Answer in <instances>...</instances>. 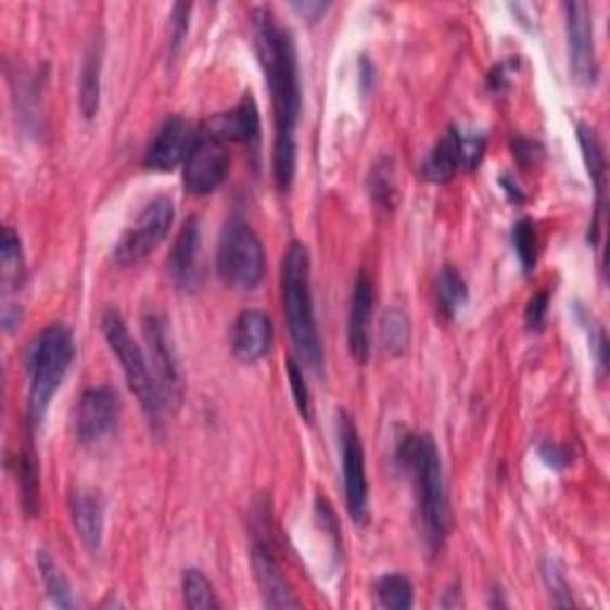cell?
Returning a JSON list of instances; mask_svg holds the SVG:
<instances>
[{
    "instance_id": "40",
    "label": "cell",
    "mask_w": 610,
    "mask_h": 610,
    "mask_svg": "<svg viewBox=\"0 0 610 610\" xmlns=\"http://www.w3.org/2000/svg\"><path fill=\"white\" fill-rule=\"evenodd\" d=\"M294 8L301 12V15H305V20H315L320 12L327 10L325 3H296Z\"/></svg>"
},
{
    "instance_id": "29",
    "label": "cell",
    "mask_w": 610,
    "mask_h": 610,
    "mask_svg": "<svg viewBox=\"0 0 610 610\" xmlns=\"http://www.w3.org/2000/svg\"><path fill=\"white\" fill-rule=\"evenodd\" d=\"M374 592L380 606L389 610H408L412 606V584L406 575H398V572L377 580Z\"/></svg>"
},
{
    "instance_id": "33",
    "label": "cell",
    "mask_w": 610,
    "mask_h": 610,
    "mask_svg": "<svg viewBox=\"0 0 610 610\" xmlns=\"http://www.w3.org/2000/svg\"><path fill=\"white\" fill-rule=\"evenodd\" d=\"M544 580H546V587L551 589L556 606H572L568 580L563 575V570H560L558 560H546V563H544Z\"/></svg>"
},
{
    "instance_id": "18",
    "label": "cell",
    "mask_w": 610,
    "mask_h": 610,
    "mask_svg": "<svg viewBox=\"0 0 610 610\" xmlns=\"http://www.w3.org/2000/svg\"><path fill=\"white\" fill-rule=\"evenodd\" d=\"M251 560H253L255 580H258V587L263 594V603L267 608H298L301 606L294 592H291L287 577L282 575V568H279L277 558L270 551V546L255 542Z\"/></svg>"
},
{
    "instance_id": "12",
    "label": "cell",
    "mask_w": 610,
    "mask_h": 610,
    "mask_svg": "<svg viewBox=\"0 0 610 610\" xmlns=\"http://www.w3.org/2000/svg\"><path fill=\"white\" fill-rule=\"evenodd\" d=\"M122 401L115 389L91 386L81 394L75 410V432L81 444H99L115 430L119 420Z\"/></svg>"
},
{
    "instance_id": "24",
    "label": "cell",
    "mask_w": 610,
    "mask_h": 610,
    "mask_svg": "<svg viewBox=\"0 0 610 610\" xmlns=\"http://www.w3.org/2000/svg\"><path fill=\"white\" fill-rule=\"evenodd\" d=\"M0 267H3V291L5 298H10L12 291L22 289L24 284V255H22V239L12 227L3 229L0 237Z\"/></svg>"
},
{
    "instance_id": "39",
    "label": "cell",
    "mask_w": 610,
    "mask_h": 610,
    "mask_svg": "<svg viewBox=\"0 0 610 610\" xmlns=\"http://www.w3.org/2000/svg\"><path fill=\"white\" fill-rule=\"evenodd\" d=\"M512 155H516L522 165H530L536 161V143L528 139H516L512 141Z\"/></svg>"
},
{
    "instance_id": "26",
    "label": "cell",
    "mask_w": 610,
    "mask_h": 610,
    "mask_svg": "<svg viewBox=\"0 0 610 610\" xmlns=\"http://www.w3.org/2000/svg\"><path fill=\"white\" fill-rule=\"evenodd\" d=\"M17 482L22 492V508L29 518L39 512V468H36V454L31 444L20 450L17 458Z\"/></svg>"
},
{
    "instance_id": "6",
    "label": "cell",
    "mask_w": 610,
    "mask_h": 610,
    "mask_svg": "<svg viewBox=\"0 0 610 610\" xmlns=\"http://www.w3.org/2000/svg\"><path fill=\"white\" fill-rule=\"evenodd\" d=\"M217 275L237 291H251L265 277V251L246 219L234 215L225 225L217 246Z\"/></svg>"
},
{
    "instance_id": "5",
    "label": "cell",
    "mask_w": 610,
    "mask_h": 610,
    "mask_svg": "<svg viewBox=\"0 0 610 610\" xmlns=\"http://www.w3.org/2000/svg\"><path fill=\"white\" fill-rule=\"evenodd\" d=\"M101 329L103 336L107 341L110 351L115 353V358L119 360V368L127 377V384L131 389V394L137 396L139 406L145 415V420L157 432L163 424V396L161 389H157L155 374L151 368L149 353H145L134 336L129 334L127 322L122 320V315L117 310H105L101 317Z\"/></svg>"
},
{
    "instance_id": "3",
    "label": "cell",
    "mask_w": 610,
    "mask_h": 610,
    "mask_svg": "<svg viewBox=\"0 0 610 610\" xmlns=\"http://www.w3.org/2000/svg\"><path fill=\"white\" fill-rule=\"evenodd\" d=\"M282 298L284 317L291 341L298 351L301 360L308 368L322 372V339L317 329L313 287H310V253L301 241H291L282 260Z\"/></svg>"
},
{
    "instance_id": "2",
    "label": "cell",
    "mask_w": 610,
    "mask_h": 610,
    "mask_svg": "<svg viewBox=\"0 0 610 610\" xmlns=\"http://www.w3.org/2000/svg\"><path fill=\"white\" fill-rule=\"evenodd\" d=\"M396 458L410 474L422 539L432 554L442 551L450 530V510L442 456L434 439L430 434H406L398 442Z\"/></svg>"
},
{
    "instance_id": "7",
    "label": "cell",
    "mask_w": 610,
    "mask_h": 610,
    "mask_svg": "<svg viewBox=\"0 0 610 610\" xmlns=\"http://www.w3.org/2000/svg\"><path fill=\"white\" fill-rule=\"evenodd\" d=\"M173 223H175V201L167 196L153 199L143 207L141 215L137 217V223H134L125 231V237L119 239L113 253L115 263L122 267H129L149 258V255L167 239Z\"/></svg>"
},
{
    "instance_id": "37",
    "label": "cell",
    "mask_w": 610,
    "mask_h": 610,
    "mask_svg": "<svg viewBox=\"0 0 610 610\" xmlns=\"http://www.w3.org/2000/svg\"><path fill=\"white\" fill-rule=\"evenodd\" d=\"M592 351L596 353V365H599L601 374L606 372V365H608V336L603 332V327H594L592 332Z\"/></svg>"
},
{
    "instance_id": "27",
    "label": "cell",
    "mask_w": 610,
    "mask_h": 610,
    "mask_svg": "<svg viewBox=\"0 0 610 610\" xmlns=\"http://www.w3.org/2000/svg\"><path fill=\"white\" fill-rule=\"evenodd\" d=\"M36 565H39L43 587H46L48 596H51V601L58 608H75V596H72L69 582L65 577V572L58 568L55 560L46 551H39L36 554Z\"/></svg>"
},
{
    "instance_id": "21",
    "label": "cell",
    "mask_w": 610,
    "mask_h": 610,
    "mask_svg": "<svg viewBox=\"0 0 610 610\" xmlns=\"http://www.w3.org/2000/svg\"><path fill=\"white\" fill-rule=\"evenodd\" d=\"M101 72H103V41L93 39L87 48L79 77V107L87 119L99 115L101 107Z\"/></svg>"
},
{
    "instance_id": "20",
    "label": "cell",
    "mask_w": 610,
    "mask_h": 610,
    "mask_svg": "<svg viewBox=\"0 0 610 610\" xmlns=\"http://www.w3.org/2000/svg\"><path fill=\"white\" fill-rule=\"evenodd\" d=\"M69 512L79 539L87 544L89 551H99L103 544V522H105L103 518L105 508L99 492L79 486V490H75L69 496Z\"/></svg>"
},
{
    "instance_id": "13",
    "label": "cell",
    "mask_w": 610,
    "mask_h": 610,
    "mask_svg": "<svg viewBox=\"0 0 610 610\" xmlns=\"http://www.w3.org/2000/svg\"><path fill=\"white\" fill-rule=\"evenodd\" d=\"M565 29H568V55L570 72L582 84H594L599 75L594 43V22L587 3L565 5Z\"/></svg>"
},
{
    "instance_id": "10",
    "label": "cell",
    "mask_w": 610,
    "mask_h": 610,
    "mask_svg": "<svg viewBox=\"0 0 610 610\" xmlns=\"http://www.w3.org/2000/svg\"><path fill=\"white\" fill-rule=\"evenodd\" d=\"M486 149V139L482 134H462L458 127H450L442 139L436 141L432 153L422 163V177L434 185H446V181L458 175V169H474L480 165Z\"/></svg>"
},
{
    "instance_id": "22",
    "label": "cell",
    "mask_w": 610,
    "mask_h": 610,
    "mask_svg": "<svg viewBox=\"0 0 610 610\" xmlns=\"http://www.w3.org/2000/svg\"><path fill=\"white\" fill-rule=\"evenodd\" d=\"M577 139H580V149H582V157L584 165H587L589 179L596 191V213H603V189H606V153H603V143L596 134L594 127L584 125L580 122L577 125Z\"/></svg>"
},
{
    "instance_id": "30",
    "label": "cell",
    "mask_w": 610,
    "mask_h": 610,
    "mask_svg": "<svg viewBox=\"0 0 610 610\" xmlns=\"http://www.w3.org/2000/svg\"><path fill=\"white\" fill-rule=\"evenodd\" d=\"M181 592H185V603L189 608H196V610L219 608L213 584L207 582V577L196 568L185 570V577H181Z\"/></svg>"
},
{
    "instance_id": "8",
    "label": "cell",
    "mask_w": 610,
    "mask_h": 610,
    "mask_svg": "<svg viewBox=\"0 0 610 610\" xmlns=\"http://www.w3.org/2000/svg\"><path fill=\"white\" fill-rule=\"evenodd\" d=\"M143 336L149 344V360L155 374L157 389H161L165 408H179L185 398V377L175 351L173 334L167 329V320L161 313L143 315Z\"/></svg>"
},
{
    "instance_id": "16",
    "label": "cell",
    "mask_w": 610,
    "mask_h": 610,
    "mask_svg": "<svg viewBox=\"0 0 610 610\" xmlns=\"http://www.w3.org/2000/svg\"><path fill=\"white\" fill-rule=\"evenodd\" d=\"M372 315H374V282L368 272L360 270L356 287H353L351 313H348V348H351V356L360 365H365L370 358Z\"/></svg>"
},
{
    "instance_id": "34",
    "label": "cell",
    "mask_w": 610,
    "mask_h": 610,
    "mask_svg": "<svg viewBox=\"0 0 610 610\" xmlns=\"http://www.w3.org/2000/svg\"><path fill=\"white\" fill-rule=\"evenodd\" d=\"M548 313V291H536V294L528 301V308H524V325H528L530 332H539L546 322Z\"/></svg>"
},
{
    "instance_id": "15",
    "label": "cell",
    "mask_w": 610,
    "mask_h": 610,
    "mask_svg": "<svg viewBox=\"0 0 610 610\" xmlns=\"http://www.w3.org/2000/svg\"><path fill=\"white\" fill-rule=\"evenodd\" d=\"M196 139V131L185 117L169 115L161 129L155 131L153 141L149 143L143 155V167L155 169V173H167L177 165H185L187 155Z\"/></svg>"
},
{
    "instance_id": "41",
    "label": "cell",
    "mask_w": 610,
    "mask_h": 610,
    "mask_svg": "<svg viewBox=\"0 0 610 610\" xmlns=\"http://www.w3.org/2000/svg\"><path fill=\"white\" fill-rule=\"evenodd\" d=\"M501 187L506 189L508 199H510L512 203H522V201H524V193L520 191V187H518V185H516V181H512L510 177H504V179H501Z\"/></svg>"
},
{
    "instance_id": "11",
    "label": "cell",
    "mask_w": 610,
    "mask_h": 610,
    "mask_svg": "<svg viewBox=\"0 0 610 610\" xmlns=\"http://www.w3.org/2000/svg\"><path fill=\"white\" fill-rule=\"evenodd\" d=\"M227 173L229 153L225 141L211 129L199 131L185 161V173H181L187 191L193 196H207L219 189Z\"/></svg>"
},
{
    "instance_id": "19",
    "label": "cell",
    "mask_w": 610,
    "mask_h": 610,
    "mask_svg": "<svg viewBox=\"0 0 610 610\" xmlns=\"http://www.w3.org/2000/svg\"><path fill=\"white\" fill-rule=\"evenodd\" d=\"M207 129L215 131L223 141H237L246 145L249 151H258L260 145V115L258 105H255L253 96L246 93L241 103L229 110V113L217 115Z\"/></svg>"
},
{
    "instance_id": "35",
    "label": "cell",
    "mask_w": 610,
    "mask_h": 610,
    "mask_svg": "<svg viewBox=\"0 0 610 610\" xmlns=\"http://www.w3.org/2000/svg\"><path fill=\"white\" fill-rule=\"evenodd\" d=\"M189 15H191V5L189 3H179L173 10V39H169V53L177 55L181 43L187 39V29H189Z\"/></svg>"
},
{
    "instance_id": "17",
    "label": "cell",
    "mask_w": 610,
    "mask_h": 610,
    "mask_svg": "<svg viewBox=\"0 0 610 610\" xmlns=\"http://www.w3.org/2000/svg\"><path fill=\"white\" fill-rule=\"evenodd\" d=\"M272 322L263 310H241L231 325V353L241 363H258L272 348Z\"/></svg>"
},
{
    "instance_id": "28",
    "label": "cell",
    "mask_w": 610,
    "mask_h": 610,
    "mask_svg": "<svg viewBox=\"0 0 610 610\" xmlns=\"http://www.w3.org/2000/svg\"><path fill=\"white\" fill-rule=\"evenodd\" d=\"M370 196L372 201L384 207V211H394L398 205V187L394 175L392 157H380L370 173Z\"/></svg>"
},
{
    "instance_id": "1",
    "label": "cell",
    "mask_w": 610,
    "mask_h": 610,
    "mask_svg": "<svg viewBox=\"0 0 610 610\" xmlns=\"http://www.w3.org/2000/svg\"><path fill=\"white\" fill-rule=\"evenodd\" d=\"M253 41L265 72L267 89L275 107V149L272 175L279 191H289L296 175V127L301 115V77L294 36L279 27L272 10L251 12Z\"/></svg>"
},
{
    "instance_id": "38",
    "label": "cell",
    "mask_w": 610,
    "mask_h": 610,
    "mask_svg": "<svg viewBox=\"0 0 610 610\" xmlns=\"http://www.w3.org/2000/svg\"><path fill=\"white\" fill-rule=\"evenodd\" d=\"M512 67H516V63H512V60H506V63H498V65L492 69V75H490V87H492L494 91H504V89H508L510 75H512Z\"/></svg>"
},
{
    "instance_id": "4",
    "label": "cell",
    "mask_w": 610,
    "mask_h": 610,
    "mask_svg": "<svg viewBox=\"0 0 610 610\" xmlns=\"http://www.w3.org/2000/svg\"><path fill=\"white\" fill-rule=\"evenodd\" d=\"M77 356V344L72 329L63 322L48 325L34 336L27 353L29 372V427H41L46 410L55 392L67 377Z\"/></svg>"
},
{
    "instance_id": "31",
    "label": "cell",
    "mask_w": 610,
    "mask_h": 610,
    "mask_svg": "<svg viewBox=\"0 0 610 610\" xmlns=\"http://www.w3.org/2000/svg\"><path fill=\"white\" fill-rule=\"evenodd\" d=\"M512 246H516L522 270L532 272V267L536 265V231L532 219L524 217L512 227Z\"/></svg>"
},
{
    "instance_id": "36",
    "label": "cell",
    "mask_w": 610,
    "mask_h": 610,
    "mask_svg": "<svg viewBox=\"0 0 610 610\" xmlns=\"http://www.w3.org/2000/svg\"><path fill=\"white\" fill-rule=\"evenodd\" d=\"M539 456H542V460L546 462V466H551L554 470H563L568 462H570L568 450L563 446L554 444V442H544L539 446Z\"/></svg>"
},
{
    "instance_id": "23",
    "label": "cell",
    "mask_w": 610,
    "mask_h": 610,
    "mask_svg": "<svg viewBox=\"0 0 610 610\" xmlns=\"http://www.w3.org/2000/svg\"><path fill=\"white\" fill-rule=\"evenodd\" d=\"M468 282L460 275L458 267L444 265L442 272L436 277V308L442 313L444 320H454L462 310V305L468 303Z\"/></svg>"
},
{
    "instance_id": "9",
    "label": "cell",
    "mask_w": 610,
    "mask_h": 610,
    "mask_svg": "<svg viewBox=\"0 0 610 610\" xmlns=\"http://www.w3.org/2000/svg\"><path fill=\"white\" fill-rule=\"evenodd\" d=\"M339 448L348 512L353 522L365 524L370 518V486L368 470H365V448L356 422L344 410L339 412Z\"/></svg>"
},
{
    "instance_id": "25",
    "label": "cell",
    "mask_w": 610,
    "mask_h": 610,
    "mask_svg": "<svg viewBox=\"0 0 610 610\" xmlns=\"http://www.w3.org/2000/svg\"><path fill=\"white\" fill-rule=\"evenodd\" d=\"M380 341L386 356L401 358L406 356L410 348V320L406 310L401 308H389L382 315L380 325Z\"/></svg>"
},
{
    "instance_id": "32",
    "label": "cell",
    "mask_w": 610,
    "mask_h": 610,
    "mask_svg": "<svg viewBox=\"0 0 610 610\" xmlns=\"http://www.w3.org/2000/svg\"><path fill=\"white\" fill-rule=\"evenodd\" d=\"M287 374H289V384H291V392H294V401H296V408L301 412V418L305 422H313L315 418V406H313V394L308 384H305V374L298 368V363L294 358L287 360Z\"/></svg>"
},
{
    "instance_id": "14",
    "label": "cell",
    "mask_w": 610,
    "mask_h": 610,
    "mask_svg": "<svg viewBox=\"0 0 610 610\" xmlns=\"http://www.w3.org/2000/svg\"><path fill=\"white\" fill-rule=\"evenodd\" d=\"M169 275L177 289L187 294L203 287V231L199 217H189L177 234L173 253H169Z\"/></svg>"
}]
</instances>
